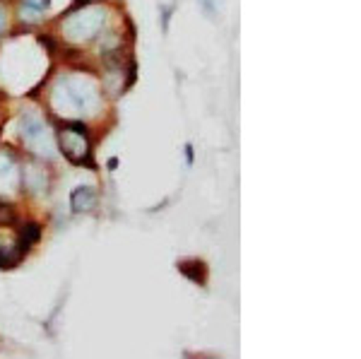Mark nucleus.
<instances>
[{
  "label": "nucleus",
  "instance_id": "9",
  "mask_svg": "<svg viewBox=\"0 0 361 359\" xmlns=\"http://www.w3.org/2000/svg\"><path fill=\"white\" fill-rule=\"evenodd\" d=\"M39 236H42V229H39V224H27L25 229H22L20 234V244L25 246V251L29 246L34 244V241H39Z\"/></svg>",
  "mask_w": 361,
  "mask_h": 359
},
{
  "label": "nucleus",
  "instance_id": "8",
  "mask_svg": "<svg viewBox=\"0 0 361 359\" xmlns=\"http://www.w3.org/2000/svg\"><path fill=\"white\" fill-rule=\"evenodd\" d=\"M51 0H22V17L27 20H39L49 10Z\"/></svg>",
  "mask_w": 361,
  "mask_h": 359
},
{
  "label": "nucleus",
  "instance_id": "4",
  "mask_svg": "<svg viewBox=\"0 0 361 359\" xmlns=\"http://www.w3.org/2000/svg\"><path fill=\"white\" fill-rule=\"evenodd\" d=\"M22 138H25V142L29 145V147L37 150V152L51 150L49 130H46V126L42 123V121L32 118V116H27V118L22 121Z\"/></svg>",
  "mask_w": 361,
  "mask_h": 359
},
{
  "label": "nucleus",
  "instance_id": "5",
  "mask_svg": "<svg viewBox=\"0 0 361 359\" xmlns=\"http://www.w3.org/2000/svg\"><path fill=\"white\" fill-rule=\"evenodd\" d=\"M97 202V193L92 186H78L73 190V195H70V205H73L75 212H87L92 210Z\"/></svg>",
  "mask_w": 361,
  "mask_h": 359
},
{
  "label": "nucleus",
  "instance_id": "10",
  "mask_svg": "<svg viewBox=\"0 0 361 359\" xmlns=\"http://www.w3.org/2000/svg\"><path fill=\"white\" fill-rule=\"evenodd\" d=\"M15 222V210L8 202H0V227H10Z\"/></svg>",
  "mask_w": 361,
  "mask_h": 359
},
{
  "label": "nucleus",
  "instance_id": "1",
  "mask_svg": "<svg viewBox=\"0 0 361 359\" xmlns=\"http://www.w3.org/2000/svg\"><path fill=\"white\" fill-rule=\"evenodd\" d=\"M51 102H54V109H58V114H94L99 92L90 78L73 75V78L58 80Z\"/></svg>",
  "mask_w": 361,
  "mask_h": 359
},
{
  "label": "nucleus",
  "instance_id": "7",
  "mask_svg": "<svg viewBox=\"0 0 361 359\" xmlns=\"http://www.w3.org/2000/svg\"><path fill=\"white\" fill-rule=\"evenodd\" d=\"M178 270L188 277L193 285H205L207 282V265L202 260H183L178 263Z\"/></svg>",
  "mask_w": 361,
  "mask_h": 359
},
{
  "label": "nucleus",
  "instance_id": "11",
  "mask_svg": "<svg viewBox=\"0 0 361 359\" xmlns=\"http://www.w3.org/2000/svg\"><path fill=\"white\" fill-rule=\"evenodd\" d=\"M0 29H3V15H0Z\"/></svg>",
  "mask_w": 361,
  "mask_h": 359
},
{
  "label": "nucleus",
  "instance_id": "6",
  "mask_svg": "<svg viewBox=\"0 0 361 359\" xmlns=\"http://www.w3.org/2000/svg\"><path fill=\"white\" fill-rule=\"evenodd\" d=\"M17 186V164L10 154H0V190H13Z\"/></svg>",
  "mask_w": 361,
  "mask_h": 359
},
{
  "label": "nucleus",
  "instance_id": "3",
  "mask_svg": "<svg viewBox=\"0 0 361 359\" xmlns=\"http://www.w3.org/2000/svg\"><path fill=\"white\" fill-rule=\"evenodd\" d=\"M61 142V152L73 162V164H92V142L87 135L85 126L70 123L58 135Z\"/></svg>",
  "mask_w": 361,
  "mask_h": 359
},
{
  "label": "nucleus",
  "instance_id": "2",
  "mask_svg": "<svg viewBox=\"0 0 361 359\" xmlns=\"http://www.w3.org/2000/svg\"><path fill=\"white\" fill-rule=\"evenodd\" d=\"M104 22H106V13L102 8H90L82 13H70L68 20L63 22V32L73 42H90L92 37L99 34Z\"/></svg>",
  "mask_w": 361,
  "mask_h": 359
}]
</instances>
